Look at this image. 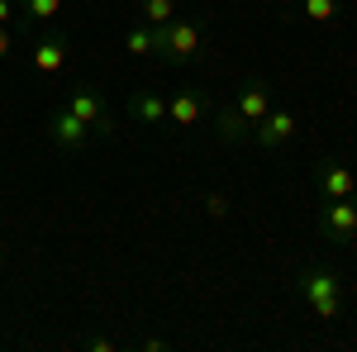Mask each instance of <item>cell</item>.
Segmentation results:
<instances>
[{
    "mask_svg": "<svg viewBox=\"0 0 357 352\" xmlns=\"http://www.w3.org/2000/svg\"><path fill=\"white\" fill-rule=\"evenodd\" d=\"M205 48V38H200V24L195 20H172V24L158 29V57L162 62H176V67H186L195 62Z\"/></svg>",
    "mask_w": 357,
    "mask_h": 352,
    "instance_id": "2",
    "label": "cell"
},
{
    "mask_svg": "<svg viewBox=\"0 0 357 352\" xmlns=\"http://www.w3.org/2000/svg\"><path fill=\"white\" fill-rule=\"evenodd\" d=\"M353 205H357V190H353Z\"/></svg>",
    "mask_w": 357,
    "mask_h": 352,
    "instance_id": "21",
    "label": "cell"
},
{
    "mask_svg": "<svg viewBox=\"0 0 357 352\" xmlns=\"http://www.w3.org/2000/svg\"><path fill=\"white\" fill-rule=\"evenodd\" d=\"M48 138H53V148H62V153H82V148H86V143H91L96 134H91L82 119H77L72 109L62 105L53 119H48Z\"/></svg>",
    "mask_w": 357,
    "mask_h": 352,
    "instance_id": "6",
    "label": "cell"
},
{
    "mask_svg": "<svg viewBox=\"0 0 357 352\" xmlns=\"http://www.w3.org/2000/svg\"><path fill=\"white\" fill-rule=\"evenodd\" d=\"M301 300L314 309V319H338V309H343V281L324 267H310L301 271Z\"/></svg>",
    "mask_w": 357,
    "mask_h": 352,
    "instance_id": "1",
    "label": "cell"
},
{
    "mask_svg": "<svg viewBox=\"0 0 357 352\" xmlns=\"http://www.w3.org/2000/svg\"><path fill=\"white\" fill-rule=\"evenodd\" d=\"M129 114H134L138 124H167V100L153 95V91H134L129 95Z\"/></svg>",
    "mask_w": 357,
    "mask_h": 352,
    "instance_id": "11",
    "label": "cell"
},
{
    "mask_svg": "<svg viewBox=\"0 0 357 352\" xmlns=\"http://www.w3.org/2000/svg\"><path fill=\"white\" fill-rule=\"evenodd\" d=\"M62 105L72 109L91 134H110V105H105V95H100L96 86H72V95H67Z\"/></svg>",
    "mask_w": 357,
    "mask_h": 352,
    "instance_id": "4",
    "label": "cell"
},
{
    "mask_svg": "<svg viewBox=\"0 0 357 352\" xmlns=\"http://www.w3.org/2000/svg\"><path fill=\"white\" fill-rule=\"evenodd\" d=\"M314 186H319V195L324 200H348L357 190V176L348 162H319L314 167Z\"/></svg>",
    "mask_w": 357,
    "mask_h": 352,
    "instance_id": "8",
    "label": "cell"
},
{
    "mask_svg": "<svg viewBox=\"0 0 357 352\" xmlns=\"http://www.w3.org/2000/svg\"><path fill=\"white\" fill-rule=\"evenodd\" d=\"M319 229L329 234L333 243H357V205H353V195H348V200H324Z\"/></svg>",
    "mask_w": 357,
    "mask_h": 352,
    "instance_id": "5",
    "label": "cell"
},
{
    "mask_svg": "<svg viewBox=\"0 0 357 352\" xmlns=\"http://www.w3.org/2000/svg\"><path fill=\"white\" fill-rule=\"evenodd\" d=\"M20 15V0H0V24H10Z\"/></svg>",
    "mask_w": 357,
    "mask_h": 352,
    "instance_id": "18",
    "label": "cell"
},
{
    "mask_svg": "<svg viewBox=\"0 0 357 352\" xmlns=\"http://www.w3.org/2000/svg\"><path fill=\"white\" fill-rule=\"evenodd\" d=\"M138 20L153 29H162L176 20V0H138Z\"/></svg>",
    "mask_w": 357,
    "mask_h": 352,
    "instance_id": "14",
    "label": "cell"
},
{
    "mask_svg": "<svg viewBox=\"0 0 357 352\" xmlns=\"http://www.w3.org/2000/svg\"><path fill=\"white\" fill-rule=\"evenodd\" d=\"M305 20L333 24V20H338V0H305Z\"/></svg>",
    "mask_w": 357,
    "mask_h": 352,
    "instance_id": "16",
    "label": "cell"
},
{
    "mask_svg": "<svg viewBox=\"0 0 357 352\" xmlns=\"http://www.w3.org/2000/svg\"><path fill=\"white\" fill-rule=\"evenodd\" d=\"M234 109L243 114L248 124H257V119L272 109V86L267 82H243L238 91H234Z\"/></svg>",
    "mask_w": 357,
    "mask_h": 352,
    "instance_id": "9",
    "label": "cell"
},
{
    "mask_svg": "<svg viewBox=\"0 0 357 352\" xmlns=\"http://www.w3.org/2000/svg\"><path fill=\"white\" fill-rule=\"evenodd\" d=\"M0 271H5V243H0Z\"/></svg>",
    "mask_w": 357,
    "mask_h": 352,
    "instance_id": "20",
    "label": "cell"
},
{
    "mask_svg": "<svg viewBox=\"0 0 357 352\" xmlns=\"http://www.w3.org/2000/svg\"><path fill=\"white\" fill-rule=\"evenodd\" d=\"M0 229H5V219H0Z\"/></svg>",
    "mask_w": 357,
    "mask_h": 352,
    "instance_id": "22",
    "label": "cell"
},
{
    "mask_svg": "<svg viewBox=\"0 0 357 352\" xmlns=\"http://www.w3.org/2000/svg\"><path fill=\"white\" fill-rule=\"evenodd\" d=\"M205 215H210V219L229 215V195H224V190H210V195H205Z\"/></svg>",
    "mask_w": 357,
    "mask_h": 352,
    "instance_id": "17",
    "label": "cell"
},
{
    "mask_svg": "<svg viewBox=\"0 0 357 352\" xmlns=\"http://www.w3.org/2000/svg\"><path fill=\"white\" fill-rule=\"evenodd\" d=\"M10 53H15V33L0 24V57H10Z\"/></svg>",
    "mask_w": 357,
    "mask_h": 352,
    "instance_id": "19",
    "label": "cell"
},
{
    "mask_svg": "<svg viewBox=\"0 0 357 352\" xmlns=\"http://www.w3.org/2000/svg\"><path fill=\"white\" fill-rule=\"evenodd\" d=\"M296 129H301V124H296V109L272 105L257 124H252V143H257V148H267V153H281V148L296 138Z\"/></svg>",
    "mask_w": 357,
    "mask_h": 352,
    "instance_id": "3",
    "label": "cell"
},
{
    "mask_svg": "<svg viewBox=\"0 0 357 352\" xmlns=\"http://www.w3.org/2000/svg\"><path fill=\"white\" fill-rule=\"evenodd\" d=\"M20 10H24L33 24H57V15H62V0H20Z\"/></svg>",
    "mask_w": 357,
    "mask_h": 352,
    "instance_id": "15",
    "label": "cell"
},
{
    "mask_svg": "<svg viewBox=\"0 0 357 352\" xmlns=\"http://www.w3.org/2000/svg\"><path fill=\"white\" fill-rule=\"evenodd\" d=\"M215 129H220L224 143H248V138H252V124H248L234 105H224L220 114H215Z\"/></svg>",
    "mask_w": 357,
    "mask_h": 352,
    "instance_id": "12",
    "label": "cell"
},
{
    "mask_svg": "<svg viewBox=\"0 0 357 352\" xmlns=\"http://www.w3.org/2000/svg\"><path fill=\"white\" fill-rule=\"evenodd\" d=\"M29 57H33V72H38V77H57V72L67 67V38H62V33H38L33 48H29Z\"/></svg>",
    "mask_w": 357,
    "mask_h": 352,
    "instance_id": "7",
    "label": "cell"
},
{
    "mask_svg": "<svg viewBox=\"0 0 357 352\" xmlns=\"http://www.w3.org/2000/svg\"><path fill=\"white\" fill-rule=\"evenodd\" d=\"M124 53H134V57H153V53H158V29L138 20V24L124 33Z\"/></svg>",
    "mask_w": 357,
    "mask_h": 352,
    "instance_id": "13",
    "label": "cell"
},
{
    "mask_svg": "<svg viewBox=\"0 0 357 352\" xmlns=\"http://www.w3.org/2000/svg\"><path fill=\"white\" fill-rule=\"evenodd\" d=\"M200 114H205V95H200V91H176V95L167 100V124H172V129H195Z\"/></svg>",
    "mask_w": 357,
    "mask_h": 352,
    "instance_id": "10",
    "label": "cell"
}]
</instances>
